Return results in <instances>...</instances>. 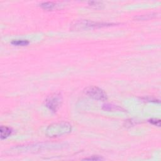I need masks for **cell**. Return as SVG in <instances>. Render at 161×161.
<instances>
[{
  "instance_id": "1",
  "label": "cell",
  "mask_w": 161,
  "mask_h": 161,
  "mask_svg": "<svg viewBox=\"0 0 161 161\" xmlns=\"http://www.w3.org/2000/svg\"><path fill=\"white\" fill-rule=\"evenodd\" d=\"M71 130V126L67 123L62 122L50 125L47 130V135L50 137H59L69 133Z\"/></svg>"
},
{
  "instance_id": "2",
  "label": "cell",
  "mask_w": 161,
  "mask_h": 161,
  "mask_svg": "<svg viewBox=\"0 0 161 161\" xmlns=\"http://www.w3.org/2000/svg\"><path fill=\"white\" fill-rule=\"evenodd\" d=\"M62 103V97L60 93H53L45 100V105L53 112H57Z\"/></svg>"
},
{
  "instance_id": "3",
  "label": "cell",
  "mask_w": 161,
  "mask_h": 161,
  "mask_svg": "<svg viewBox=\"0 0 161 161\" xmlns=\"http://www.w3.org/2000/svg\"><path fill=\"white\" fill-rule=\"evenodd\" d=\"M84 92L89 97L98 101H105L107 99L106 92L102 89L96 86H89L84 89Z\"/></svg>"
},
{
  "instance_id": "4",
  "label": "cell",
  "mask_w": 161,
  "mask_h": 161,
  "mask_svg": "<svg viewBox=\"0 0 161 161\" xmlns=\"http://www.w3.org/2000/svg\"><path fill=\"white\" fill-rule=\"evenodd\" d=\"M110 23H95L93 21H90L88 20H83L80 21L78 22L75 23L74 25H73V27L71 28L72 30H86L89 28H96V27H107V26H112Z\"/></svg>"
},
{
  "instance_id": "5",
  "label": "cell",
  "mask_w": 161,
  "mask_h": 161,
  "mask_svg": "<svg viewBox=\"0 0 161 161\" xmlns=\"http://www.w3.org/2000/svg\"><path fill=\"white\" fill-rule=\"evenodd\" d=\"M0 133H1V139L3 140L11 135L12 134V130L9 127L1 126L0 128Z\"/></svg>"
},
{
  "instance_id": "6",
  "label": "cell",
  "mask_w": 161,
  "mask_h": 161,
  "mask_svg": "<svg viewBox=\"0 0 161 161\" xmlns=\"http://www.w3.org/2000/svg\"><path fill=\"white\" fill-rule=\"evenodd\" d=\"M103 109L106 111H121L123 109L120 107L116 105H110V104H105L103 105Z\"/></svg>"
},
{
  "instance_id": "7",
  "label": "cell",
  "mask_w": 161,
  "mask_h": 161,
  "mask_svg": "<svg viewBox=\"0 0 161 161\" xmlns=\"http://www.w3.org/2000/svg\"><path fill=\"white\" fill-rule=\"evenodd\" d=\"M40 6L42 8L47 10H52L54 9L56 6V4L53 2H44L41 4Z\"/></svg>"
},
{
  "instance_id": "8",
  "label": "cell",
  "mask_w": 161,
  "mask_h": 161,
  "mask_svg": "<svg viewBox=\"0 0 161 161\" xmlns=\"http://www.w3.org/2000/svg\"><path fill=\"white\" fill-rule=\"evenodd\" d=\"M12 44L16 46H26L29 44V42L27 40H14L12 42Z\"/></svg>"
},
{
  "instance_id": "9",
  "label": "cell",
  "mask_w": 161,
  "mask_h": 161,
  "mask_svg": "<svg viewBox=\"0 0 161 161\" xmlns=\"http://www.w3.org/2000/svg\"><path fill=\"white\" fill-rule=\"evenodd\" d=\"M156 14H155L154 15H153V14H151L150 15H147L146 16L145 15H142V16L135 17V18L137 19V20H145V19L147 20V19L151 18H152V16H156Z\"/></svg>"
},
{
  "instance_id": "10",
  "label": "cell",
  "mask_w": 161,
  "mask_h": 161,
  "mask_svg": "<svg viewBox=\"0 0 161 161\" xmlns=\"http://www.w3.org/2000/svg\"><path fill=\"white\" fill-rule=\"evenodd\" d=\"M149 121L151 123H152V125H156L157 127H160V120L159 119H152L151 120H149Z\"/></svg>"
},
{
  "instance_id": "11",
  "label": "cell",
  "mask_w": 161,
  "mask_h": 161,
  "mask_svg": "<svg viewBox=\"0 0 161 161\" xmlns=\"http://www.w3.org/2000/svg\"><path fill=\"white\" fill-rule=\"evenodd\" d=\"M101 158L98 156H92V157H90V158H86L84 160H101Z\"/></svg>"
}]
</instances>
